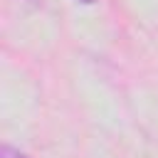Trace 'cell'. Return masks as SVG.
<instances>
[{"instance_id": "6da1fadb", "label": "cell", "mask_w": 158, "mask_h": 158, "mask_svg": "<svg viewBox=\"0 0 158 158\" xmlns=\"http://www.w3.org/2000/svg\"><path fill=\"white\" fill-rule=\"evenodd\" d=\"M2 158H27V156L15 151V148H10V146H2Z\"/></svg>"}, {"instance_id": "7a4b0ae2", "label": "cell", "mask_w": 158, "mask_h": 158, "mask_svg": "<svg viewBox=\"0 0 158 158\" xmlns=\"http://www.w3.org/2000/svg\"><path fill=\"white\" fill-rule=\"evenodd\" d=\"M79 2H94V0H79Z\"/></svg>"}]
</instances>
